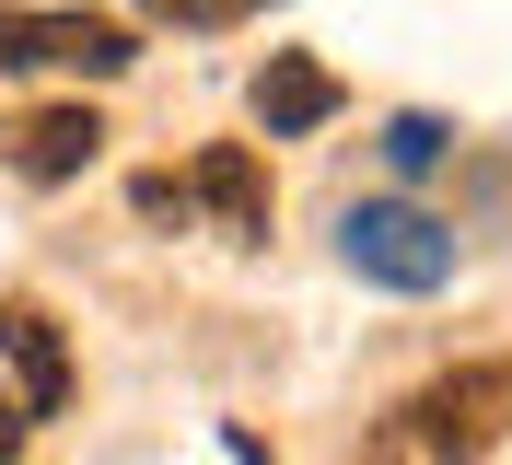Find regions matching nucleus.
<instances>
[{"instance_id": "nucleus-5", "label": "nucleus", "mask_w": 512, "mask_h": 465, "mask_svg": "<svg viewBox=\"0 0 512 465\" xmlns=\"http://www.w3.org/2000/svg\"><path fill=\"white\" fill-rule=\"evenodd\" d=\"M187 198H198V210H210V221H222L233 245H268V163H256L245 140H222V152H198Z\"/></svg>"}, {"instance_id": "nucleus-6", "label": "nucleus", "mask_w": 512, "mask_h": 465, "mask_svg": "<svg viewBox=\"0 0 512 465\" xmlns=\"http://www.w3.org/2000/svg\"><path fill=\"white\" fill-rule=\"evenodd\" d=\"M0 361H12L24 419H47V407L70 396V349H59V326H47V303H0Z\"/></svg>"}, {"instance_id": "nucleus-8", "label": "nucleus", "mask_w": 512, "mask_h": 465, "mask_svg": "<svg viewBox=\"0 0 512 465\" xmlns=\"http://www.w3.org/2000/svg\"><path fill=\"white\" fill-rule=\"evenodd\" d=\"M443 152H454V128H443V117H384V163H396V175H431Z\"/></svg>"}, {"instance_id": "nucleus-1", "label": "nucleus", "mask_w": 512, "mask_h": 465, "mask_svg": "<svg viewBox=\"0 0 512 465\" xmlns=\"http://www.w3.org/2000/svg\"><path fill=\"white\" fill-rule=\"evenodd\" d=\"M501 431H512V361H454L443 384L396 407V442H419L431 465H478Z\"/></svg>"}, {"instance_id": "nucleus-3", "label": "nucleus", "mask_w": 512, "mask_h": 465, "mask_svg": "<svg viewBox=\"0 0 512 465\" xmlns=\"http://www.w3.org/2000/svg\"><path fill=\"white\" fill-rule=\"evenodd\" d=\"M140 59V35L117 12H35V0H0V70H82V82H117Z\"/></svg>"}, {"instance_id": "nucleus-2", "label": "nucleus", "mask_w": 512, "mask_h": 465, "mask_svg": "<svg viewBox=\"0 0 512 465\" xmlns=\"http://www.w3.org/2000/svg\"><path fill=\"white\" fill-rule=\"evenodd\" d=\"M338 256H350L373 291H443L454 279V233L431 210H408V198H361V210L338 221Z\"/></svg>"}, {"instance_id": "nucleus-10", "label": "nucleus", "mask_w": 512, "mask_h": 465, "mask_svg": "<svg viewBox=\"0 0 512 465\" xmlns=\"http://www.w3.org/2000/svg\"><path fill=\"white\" fill-rule=\"evenodd\" d=\"M140 12H163V24H245V12H268V0H140Z\"/></svg>"}, {"instance_id": "nucleus-4", "label": "nucleus", "mask_w": 512, "mask_h": 465, "mask_svg": "<svg viewBox=\"0 0 512 465\" xmlns=\"http://www.w3.org/2000/svg\"><path fill=\"white\" fill-rule=\"evenodd\" d=\"M0 140H12V175H24V186H70V175H82V163L105 152L94 105H35V117H12V128H0Z\"/></svg>"}, {"instance_id": "nucleus-11", "label": "nucleus", "mask_w": 512, "mask_h": 465, "mask_svg": "<svg viewBox=\"0 0 512 465\" xmlns=\"http://www.w3.org/2000/svg\"><path fill=\"white\" fill-rule=\"evenodd\" d=\"M24 431H35V419H24V396H12V384H0V465L24 454Z\"/></svg>"}, {"instance_id": "nucleus-9", "label": "nucleus", "mask_w": 512, "mask_h": 465, "mask_svg": "<svg viewBox=\"0 0 512 465\" xmlns=\"http://www.w3.org/2000/svg\"><path fill=\"white\" fill-rule=\"evenodd\" d=\"M128 210H140V221H187L198 198H187V175H140V186H128Z\"/></svg>"}, {"instance_id": "nucleus-7", "label": "nucleus", "mask_w": 512, "mask_h": 465, "mask_svg": "<svg viewBox=\"0 0 512 465\" xmlns=\"http://www.w3.org/2000/svg\"><path fill=\"white\" fill-rule=\"evenodd\" d=\"M338 117V70H315L303 47H280V59L256 70V128L268 140H303V128H326Z\"/></svg>"}]
</instances>
